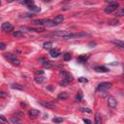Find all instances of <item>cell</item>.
Returning a JSON list of instances; mask_svg holds the SVG:
<instances>
[{
	"mask_svg": "<svg viewBox=\"0 0 124 124\" xmlns=\"http://www.w3.org/2000/svg\"><path fill=\"white\" fill-rule=\"evenodd\" d=\"M117 16H120V17H122V16H124V7L121 8V10L117 13Z\"/></svg>",
	"mask_w": 124,
	"mask_h": 124,
	"instance_id": "31",
	"label": "cell"
},
{
	"mask_svg": "<svg viewBox=\"0 0 124 124\" xmlns=\"http://www.w3.org/2000/svg\"><path fill=\"white\" fill-rule=\"evenodd\" d=\"M0 119H1L3 122H7V119L4 117V115H0Z\"/></svg>",
	"mask_w": 124,
	"mask_h": 124,
	"instance_id": "38",
	"label": "cell"
},
{
	"mask_svg": "<svg viewBox=\"0 0 124 124\" xmlns=\"http://www.w3.org/2000/svg\"><path fill=\"white\" fill-rule=\"evenodd\" d=\"M82 99H83V94L80 92L79 94L77 95V97H76V101H77V102H80V101H82Z\"/></svg>",
	"mask_w": 124,
	"mask_h": 124,
	"instance_id": "30",
	"label": "cell"
},
{
	"mask_svg": "<svg viewBox=\"0 0 124 124\" xmlns=\"http://www.w3.org/2000/svg\"><path fill=\"white\" fill-rule=\"evenodd\" d=\"M95 71L98 73H107L108 70V68H106L104 66H97V67H95Z\"/></svg>",
	"mask_w": 124,
	"mask_h": 124,
	"instance_id": "14",
	"label": "cell"
},
{
	"mask_svg": "<svg viewBox=\"0 0 124 124\" xmlns=\"http://www.w3.org/2000/svg\"><path fill=\"white\" fill-rule=\"evenodd\" d=\"M68 83H69V82H67L66 80H64V79H62V81H60L59 82V84L61 85V86H67L68 85Z\"/></svg>",
	"mask_w": 124,
	"mask_h": 124,
	"instance_id": "24",
	"label": "cell"
},
{
	"mask_svg": "<svg viewBox=\"0 0 124 124\" xmlns=\"http://www.w3.org/2000/svg\"><path fill=\"white\" fill-rule=\"evenodd\" d=\"M81 111L82 112H86V113H90L91 112V110H90V108H82Z\"/></svg>",
	"mask_w": 124,
	"mask_h": 124,
	"instance_id": "33",
	"label": "cell"
},
{
	"mask_svg": "<svg viewBox=\"0 0 124 124\" xmlns=\"http://www.w3.org/2000/svg\"><path fill=\"white\" fill-rule=\"evenodd\" d=\"M91 35L85 32H79V33H72L68 39H73V38H85V37H90Z\"/></svg>",
	"mask_w": 124,
	"mask_h": 124,
	"instance_id": "5",
	"label": "cell"
},
{
	"mask_svg": "<svg viewBox=\"0 0 124 124\" xmlns=\"http://www.w3.org/2000/svg\"><path fill=\"white\" fill-rule=\"evenodd\" d=\"M11 121H12L13 123L18 124V123H20V122H21V119H20L19 117H15V116H14V117H12V118H11Z\"/></svg>",
	"mask_w": 124,
	"mask_h": 124,
	"instance_id": "26",
	"label": "cell"
},
{
	"mask_svg": "<svg viewBox=\"0 0 124 124\" xmlns=\"http://www.w3.org/2000/svg\"><path fill=\"white\" fill-rule=\"evenodd\" d=\"M40 104H41L42 106L46 107V108H54V105H53V103H52V102L41 101V102H40Z\"/></svg>",
	"mask_w": 124,
	"mask_h": 124,
	"instance_id": "12",
	"label": "cell"
},
{
	"mask_svg": "<svg viewBox=\"0 0 124 124\" xmlns=\"http://www.w3.org/2000/svg\"><path fill=\"white\" fill-rule=\"evenodd\" d=\"M28 9H29V11H31V12H34V13H38V12H40V11H41V9H40L39 7L35 6V5L28 6Z\"/></svg>",
	"mask_w": 124,
	"mask_h": 124,
	"instance_id": "16",
	"label": "cell"
},
{
	"mask_svg": "<svg viewBox=\"0 0 124 124\" xmlns=\"http://www.w3.org/2000/svg\"><path fill=\"white\" fill-rule=\"evenodd\" d=\"M89 58V56L86 54H84V55H81V56H79V57H78V61H79L80 62V63H83V62H85L87 59Z\"/></svg>",
	"mask_w": 124,
	"mask_h": 124,
	"instance_id": "15",
	"label": "cell"
},
{
	"mask_svg": "<svg viewBox=\"0 0 124 124\" xmlns=\"http://www.w3.org/2000/svg\"><path fill=\"white\" fill-rule=\"evenodd\" d=\"M35 74H36L37 77H38V76H43V75H44V71H42V70H40V71H36Z\"/></svg>",
	"mask_w": 124,
	"mask_h": 124,
	"instance_id": "34",
	"label": "cell"
},
{
	"mask_svg": "<svg viewBox=\"0 0 124 124\" xmlns=\"http://www.w3.org/2000/svg\"><path fill=\"white\" fill-rule=\"evenodd\" d=\"M108 23H110L111 25H117L119 23V21L117 20H110L108 21Z\"/></svg>",
	"mask_w": 124,
	"mask_h": 124,
	"instance_id": "27",
	"label": "cell"
},
{
	"mask_svg": "<svg viewBox=\"0 0 124 124\" xmlns=\"http://www.w3.org/2000/svg\"><path fill=\"white\" fill-rule=\"evenodd\" d=\"M32 23H33L34 25L46 26V27L54 26L53 21H52V20H46V19H44V20H36V21H32Z\"/></svg>",
	"mask_w": 124,
	"mask_h": 124,
	"instance_id": "1",
	"label": "cell"
},
{
	"mask_svg": "<svg viewBox=\"0 0 124 124\" xmlns=\"http://www.w3.org/2000/svg\"><path fill=\"white\" fill-rule=\"evenodd\" d=\"M12 88H14V89H20V90H23L24 89V87L21 86V85H20V84H13Z\"/></svg>",
	"mask_w": 124,
	"mask_h": 124,
	"instance_id": "23",
	"label": "cell"
},
{
	"mask_svg": "<svg viewBox=\"0 0 124 124\" xmlns=\"http://www.w3.org/2000/svg\"><path fill=\"white\" fill-rule=\"evenodd\" d=\"M94 124H102V118H101V115H100L99 113H97L96 115H95V122H94Z\"/></svg>",
	"mask_w": 124,
	"mask_h": 124,
	"instance_id": "17",
	"label": "cell"
},
{
	"mask_svg": "<svg viewBox=\"0 0 124 124\" xmlns=\"http://www.w3.org/2000/svg\"><path fill=\"white\" fill-rule=\"evenodd\" d=\"M46 81V78H45L43 76H38L35 78V82L37 83H44Z\"/></svg>",
	"mask_w": 124,
	"mask_h": 124,
	"instance_id": "13",
	"label": "cell"
},
{
	"mask_svg": "<svg viewBox=\"0 0 124 124\" xmlns=\"http://www.w3.org/2000/svg\"><path fill=\"white\" fill-rule=\"evenodd\" d=\"M50 54H51V56H52V58H56V57H58L61 53H60V51H59V50H57V49H52V50H51Z\"/></svg>",
	"mask_w": 124,
	"mask_h": 124,
	"instance_id": "11",
	"label": "cell"
},
{
	"mask_svg": "<svg viewBox=\"0 0 124 124\" xmlns=\"http://www.w3.org/2000/svg\"><path fill=\"white\" fill-rule=\"evenodd\" d=\"M7 96H8L7 93H5V92H0V97H1V98H6Z\"/></svg>",
	"mask_w": 124,
	"mask_h": 124,
	"instance_id": "35",
	"label": "cell"
},
{
	"mask_svg": "<svg viewBox=\"0 0 124 124\" xmlns=\"http://www.w3.org/2000/svg\"><path fill=\"white\" fill-rule=\"evenodd\" d=\"M63 59H64L65 61L70 60V59H71V54H70V53H68V52L64 53V54H63Z\"/></svg>",
	"mask_w": 124,
	"mask_h": 124,
	"instance_id": "25",
	"label": "cell"
},
{
	"mask_svg": "<svg viewBox=\"0 0 124 124\" xmlns=\"http://www.w3.org/2000/svg\"><path fill=\"white\" fill-rule=\"evenodd\" d=\"M21 4H26V5H28V6L34 5V2H33V1H31V0H28V1H21Z\"/></svg>",
	"mask_w": 124,
	"mask_h": 124,
	"instance_id": "29",
	"label": "cell"
},
{
	"mask_svg": "<svg viewBox=\"0 0 124 124\" xmlns=\"http://www.w3.org/2000/svg\"><path fill=\"white\" fill-rule=\"evenodd\" d=\"M108 106H110L112 108H116V106H117V101L115 100L114 97L110 96V97L108 98Z\"/></svg>",
	"mask_w": 124,
	"mask_h": 124,
	"instance_id": "6",
	"label": "cell"
},
{
	"mask_svg": "<svg viewBox=\"0 0 124 124\" xmlns=\"http://www.w3.org/2000/svg\"><path fill=\"white\" fill-rule=\"evenodd\" d=\"M62 121H63V118L62 117H54L52 119V122H54V123H60Z\"/></svg>",
	"mask_w": 124,
	"mask_h": 124,
	"instance_id": "28",
	"label": "cell"
},
{
	"mask_svg": "<svg viewBox=\"0 0 124 124\" xmlns=\"http://www.w3.org/2000/svg\"><path fill=\"white\" fill-rule=\"evenodd\" d=\"M22 17L23 18H32V17H34V15L33 14H24Z\"/></svg>",
	"mask_w": 124,
	"mask_h": 124,
	"instance_id": "32",
	"label": "cell"
},
{
	"mask_svg": "<svg viewBox=\"0 0 124 124\" xmlns=\"http://www.w3.org/2000/svg\"><path fill=\"white\" fill-rule=\"evenodd\" d=\"M83 122H84V124H92V122L89 119H83Z\"/></svg>",
	"mask_w": 124,
	"mask_h": 124,
	"instance_id": "37",
	"label": "cell"
},
{
	"mask_svg": "<svg viewBox=\"0 0 124 124\" xmlns=\"http://www.w3.org/2000/svg\"><path fill=\"white\" fill-rule=\"evenodd\" d=\"M1 29H2V31H5V32H8V31H12V30H13V25H12V23H10V22H4V23H2V25H1Z\"/></svg>",
	"mask_w": 124,
	"mask_h": 124,
	"instance_id": "7",
	"label": "cell"
},
{
	"mask_svg": "<svg viewBox=\"0 0 124 124\" xmlns=\"http://www.w3.org/2000/svg\"><path fill=\"white\" fill-rule=\"evenodd\" d=\"M0 124H4V123H0Z\"/></svg>",
	"mask_w": 124,
	"mask_h": 124,
	"instance_id": "40",
	"label": "cell"
},
{
	"mask_svg": "<svg viewBox=\"0 0 124 124\" xmlns=\"http://www.w3.org/2000/svg\"><path fill=\"white\" fill-rule=\"evenodd\" d=\"M13 35L16 36V37H23V36H24V34H23L22 31H14Z\"/></svg>",
	"mask_w": 124,
	"mask_h": 124,
	"instance_id": "21",
	"label": "cell"
},
{
	"mask_svg": "<svg viewBox=\"0 0 124 124\" xmlns=\"http://www.w3.org/2000/svg\"><path fill=\"white\" fill-rule=\"evenodd\" d=\"M52 21H53L54 25H58V24H60V23L63 22L64 17H63V16H61V15H59V16H56V17L54 18V20H52Z\"/></svg>",
	"mask_w": 124,
	"mask_h": 124,
	"instance_id": "9",
	"label": "cell"
},
{
	"mask_svg": "<svg viewBox=\"0 0 124 124\" xmlns=\"http://www.w3.org/2000/svg\"><path fill=\"white\" fill-rule=\"evenodd\" d=\"M79 82H80V83H87V80L85 79V78H80Z\"/></svg>",
	"mask_w": 124,
	"mask_h": 124,
	"instance_id": "36",
	"label": "cell"
},
{
	"mask_svg": "<svg viewBox=\"0 0 124 124\" xmlns=\"http://www.w3.org/2000/svg\"><path fill=\"white\" fill-rule=\"evenodd\" d=\"M43 46H44L45 50H50L52 46V42H46V43H44Z\"/></svg>",
	"mask_w": 124,
	"mask_h": 124,
	"instance_id": "20",
	"label": "cell"
},
{
	"mask_svg": "<svg viewBox=\"0 0 124 124\" xmlns=\"http://www.w3.org/2000/svg\"><path fill=\"white\" fill-rule=\"evenodd\" d=\"M28 114L30 115V117H37L40 114V112L38 110H35V108H31L28 111Z\"/></svg>",
	"mask_w": 124,
	"mask_h": 124,
	"instance_id": "10",
	"label": "cell"
},
{
	"mask_svg": "<svg viewBox=\"0 0 124 124\" xmlns=\"http://www.w3.org/2000/svg\"><path fill=\"white\" fill-rule=\"evenodd\" d=\"M68 98V94L66 92H61V93H59V95H58V99H62V100H65V99H67Z\"/></svg>",
	"mask_w": 124,
	"mask_h": 124,
	"instance_id": "19",
	"label": "cell"
},
{
	"mask_svg": "<svg viewBox=\"0 0 124 124\" xmlns=\"http://www.w3.org/2000/svg\"><path fill=\"white\" fill-rule=\"evenodd\" d=\"M61 75L63 76V79L64 80H66L67 82H72L73 81V76L70 74V73H68V72H65V71H62L61 72Z\"/></svg>",
	"mask_w": 124,
	"mask_h": 124,
	"instance_id": "8",
	"label": "cell"
},
{
	"mask_svg": "<svg viewBox=\"0 0 124 124\" xmlns=\"http://www.w3.org/2000/svg\"><path fill=\"white\" fill-rule=\"evenodd\" d=\"M43 64H44V67H46V68H52V62L49 61V60H45V62H43Z\"/></svg>",
	"mask_w": 124,
	"mask_h": 124,
	"instance_id": "22",
	"label": "cell"
},
{
	"mask_svg": "<svg viewBox=\"0 0 124 124\" xmlns=\"http://www.w3.org/2000/svg\"><path fill=\"white\" fill-rule=\"evenodd\" d=\"M0 49H1V50H4V49H5V44H4V43L0 44Z\"/></svg>",
	"mask_w": 124,
	"mask_h": 124,
	"instance_id": "39",
	"label": "cell"
},
{
	"mask_svg": "<svg viewBox=\"0 0 124 124\" xmlns=\"http://www.w3.org/2000/svg\"><path fill=\"white\" fill-rule=\"evenodd\" d=\"M112 43H114V44L117 45L118 46H120V48L124 49V41H118V40H114V41H112Z\"/></svg>",
	"mask_w": 124,
	"mask_h": 124,
	"instance_id": "18",
	"label": "cell"
},
{
	"mask_svg": "<svg viewBox=\"0 0 124 124\" xmlns=\"http://www.w3.org/2000/svg\"><path fill=\"white\" fill-rule=\"evenodd\" d=\"M113 87V84L111 83H101L98 86H97V91L103 92V91H107L108 89H111Z\"/></svg>",
	"mask_w": 124,
	"mask_h": 124,
	"instance_id": "2",
	"label": "cell"
},
{
	"mask_svg": "<svg viewBox=\"0 0 124 124\" xmlns=\"http://www.w3.org/2000/svg\"><path fill=\"white\" fill-rule=\"evenodd\" d=\"M117 7H118V3H117V2H112L110 5L106 7L105 13H106V14H111V13L114 12V11L117 9Z\"/></svg>",
	"mask_w": 124,
	"mask_h": 124,
	"instance_id": "4",
	"label": "cell"
},
{
	"mask_svg": "<svg viewBox=\"0 0 124 124\" xmlns=\"http://www.w3.org/2000/svg\"><path fill=\"white\" fill-rule=\"evenodd\" d=\"M5 57H7L8 59H10V61L12 62V64L15 65V66H19L21 64L20 60L16 57L15 54H12V53H5Z\"/></svg>",
	"mask_w": 124,
	"mask_h": 124,
	"instance_id": "3",
	"label": "cell"
}]
</instances>
